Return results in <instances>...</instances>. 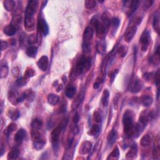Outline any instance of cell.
<instances>
[{
    "mask_svg": "<svg viewBox=\"0 0 160 160\" xmlns=\"http://www.w3.org/2000/svg\"><path fill=\"white\" fill-rule=\"evenodd\" d=\"M38 130H33L32 131V138L33 139V141L39 140L41 138H43L42 136H41V133L38 131Z\"/></svg>",
    "mask_w": 160,
    "mask_h": 160,
    "instance_id": "60d3db41",
    "label": "cell"
},
{
    "mask_svg": "<svg viewBox=\"0 0 160 160\" xmlns=\"http://www.w3.org/2000/svg\"><path fill=\"white\" fill-rule=\"evenodd\" d=\"M38 53V48L35 46H32L27 50V55L30 58H35Z\"/></svg>",
    "mask_w": 160,
    "mask_h": 160,
    "instance_id": "f546056e",
    "label": "cell"
},
{
    "mask_svg": "<svg viewBox=\"0 0 160 160\" xmlns=\"http://www.w3.org/2000/svg\"><path fill=\"white\" fill-rule=\"evenodd\" d=\"M118 53L121 58L125 57L128 53V48L125 45H122L118 49Z\"/></svg>",
    "mask_w": 160,
    "mask_h": 160,
    "instance_id": "ab89813d",
    "label": "cell"
},
{
    "mask_svg": "<svg viewBox=\"0 0 160 160\" xmlns=\"http://www.w3.org/2000/svg\"><path fill=\"white\" fill-rule=\"evenodd\" d=\"M66 106L65 104L62 105L60 108V113H63L66 111Z\"/></svg>",
    "mask_w": 160,
    "mask_h": 160,
    "instance_id": "94428289",
    "label": "cell"
},
{
    "mask_svg": "<svg viewBox=\"0 0 160 160\" xmlns=\"http://www.w3.org/2000/svg\"><path fill=\"white\" fill-rule=\"evenodd\" d=\"M27 82L28 80L27 78H24V77H22V78H19L17 80L16 84L19 87H22L27 85Z\"/></svg>",
    "mask_w": 160,
    "mask_h": 160,
    "instance_id": "7bdbcfd3",
    "label": "cell"
},
{
    "mask_svg": "<svg viewBox=\"0 0 160 160\" xmlns=\"http://www.w3.org/2000/svg\"><path fill=\"white\" fill-rule=\"evenodd\" d=\"M7 115L9 118H11L12 120H17L18 119V118L20 116L19 112L17 110H14V109H9L8 111Z\"/></svg>",
    "mask_w": 160,
    "mask_h": 160,
    "instance_id": "4dcf8cb0",
    "label": "cell"
},
{
    "mask_svg": "<svg viewBox=\"0 0 160 160\" xmlns=\"http://www.w3.org/2000/svg\"><path fill=\"white\" fill-rule=\"evenodd\" d=\"M138 153V147L136 143H133L131 146V148L130 150L128 151V153L126 154V158L128 159H135Z\"/></svg>",
    "mask_w": 160,
    "mask_h": 160,
    "instance_id": "2e32d148",
    "label": "cell"
},
{
    "mask_svg": "<svg viewBox=\"0 0 160 160\" xmlns=\"http://www.w3.org/2000/svg\"><path fill=\"white\" fill-rule=\"evenodd\" d=\"M73 123L75 124H76V125L79 122V120H80V115H79V114H78V113H75V115L73 116Z\"/></svg>",
    "mask_w": 160,
    "mask_h": 160,
    "instance_id": "11a10c76",
    "label": "cell"
},
{
    "mask_svg": "<svg viewBox=\"0 0 160 160\" xmlns=\"http://www.w3.org/2000/svg\"><path fill=\"white\" fill-rule=\"evenodd\" d=\"M137 32V27L136 26L134 25L132 27L129 28L125 34V37H124V39L126 43H130L131 40L133 39L135 35L136 34Z\"/></svg>",
    "mask_w": 160,
    "mask_h": 160,
    "instance_id": "30bf717a",
    "label": "cell"
},
{
    "mask_svg": "<svg viewBox=\"0 0 160 160\" xmlns=\"http://www.w3.org/2000/svg\"><path fill=\"white\" fill-rule=\"evenodd\" d=\"M62 89H63V85H58V88H57V91L60 92Z\"/></svg>",
    "mask_w": 160,
    "mask_h": 160,
    "instance_id": "be15d7a7",
    "label": "cell"
},
{
    "mask_svg": "<svg viewBox=\"0 0 160 160\" xmlns=\"http://www.w3.org/2000/svg\"><path fill=\"white\" fill-rule=\"evenodd\" d=\"M100 130V128L98 125H93L91 128L90 129V130L88 131V135L90 136H96V135L98 134Z\"/></svg>",
    "mask_w": 160,
    "mask_h": 160,
    "instance_id": "f35d334b",
    "label": "cell"
},
{
    "mask_svg": "<svg viewBox=\"0 0 160 160\" xmlns=\"http://www.w3.org/2000/svg\"><path fill=\"white\" fill-rule=\"evenodd\" d=\"M159 140H156L154 141L153 149V155L154 156V158L157 159L158 156H159Z\"/></svg>",
    "mask_w": 160,
    "mask_h": 160,
    "instance_id": "74e56055",
    "label": "cell"
},
{
    "mask_svg": "<svg viewBox=\"0 0 160 160\" xmlns=\"http://www.w3.org/2000/svg\"><path fill=\"white\" fill-rule=\"evenodd\" d=\"M34 25V18L30 17H25L24 18V27L28 31H32Z\"/></svg>",
    "mask_w": 160,
    "mask_h": 160,
    "instance_id": "ffe728a7",
    "label": "cell"
},
{
    "mask_svg": "<svg viewBox=\"0 0 160 160\" xmlns=\"http://www.w3.org/2000/svg\"><path fill=\"white\" fill-rule=\"evenodd\" d=\"M154 82H155L156 85L158 86L159 84V70L157 71L156 73L154 74Z\"/></svg>",
    "mask_w": 160,
    "mask_h": 160,
    "instance_id": "816d5d0a",
    "label": "cell"
},
{
    "mask_svg": "<svg viewBox=\"0 0 160 160\" xmlns=\"http://www.w3.org/2000/svg\"><path fill=\"white\" fill-rule=\"evenodd\" d=\"M117 136L118 135L116 131L115 130H111L110 133H108V135L107 137L108 143H109V144H113V143H115L117 139Z\"/></svg>",
    "mask_w": 160,
    "mask_h": 160,
    "instance_id": "cb8c5ba5",
    "label": "cell"
},
{
    "mask_svg": "<svg viewBox=\"0 0 160 160\" xmlns=\"http://www.w3.org/2000/svg\"><path fill=\"white\" fill-rule=\"evenodd\" d=\"M91 66V57H82L77 62L75 66V73L77 75H81L88 71Z\"/></svg>",
    "mask_w": 160,
    "mask_h": 160,
    "instance_id": "7a4b0ae2",
    "label": "cell"
},
{
    "mask_svg": "<svg viewBox=\"0 0 160 160\" xmlns=\"http://www.w3.org/2000/svg\"><path fill=\"white\" fill-rule=\"evenodd\" d=\"M12 73H13V75L14 76H16V77L18 76V75H19V70L18 67H15V68H14L13 69Z\"/></svg>",
    "mask_w": 160,
    "mask_h": 160,
    "instance_id": "9f6ffc18",
    "label": "cell"
},
{
    "mask_svg": "<svg viewBox=\"0 0 160 160\" xmlns=\"http://www.w3.org/2000/svg\"><path fill=\"white\" fill-rule=\"evenodd\" d=\"M159 89H158V91H157V99L158 100L159 98Z\"/></svg>",
    "mask_w": 160,
    "mask_h": 160,
    "instance_id": "e7e4bbea",
    "label": "cell"
},
{
    "mask_svg": "<svg viewBox=\"0 0 160 160\" xmlns=\"http://www.w3.org/2000/svg\"><path fill=\"white\" fill-rule=\"evenodd\" d=\"M62 131L61 128L59 126L51 133V142H52L53 148L55 150L57 151L59 148V140H60V136Z\"/></svg>",
    "mask_w": 160,
    "mask_h": 160,
    "instance_id": "ba28073f",
    "label": "cell"
},
{
    "mask_svg": "<svg viewBox=\"0 0 160 160\" xmlns=\"http://www.w3.org/2000/svg\"><path fill=\"white\" fill-rule=\"evenodd\" d=\"M140 102L141 104L144 107H149L153 102L152 97L149 95H144L140 98Z\"/></svg>",
    "mask_w": 160,
    "mask_h": 160,
    "instance_id": "e0dca14e",
    "label": "cell"
},
{
    "mask_svg": "<svg viewBox=\"0 0 160 160\" xmlns=\"http://www.w3.org/2000/svg\"><path fill=\"white\" fill-rule=\"evenodd\" d=\"M17 129V125L16 123H11L4 130V134L6 136H9L11 134Z\"/></svg>",
    "mask_w": 160,
    "mask_h": 160,
    "instance_id": "603a6c76",
    "label": "cell"
},
{
    "mask_svg": "<svg viewBox=\"0 0 160 160\" xmlns=\"http://www.w3.org/2000/svg\"><path fill=\"white\" fill-rule=\"evenodd\" d=\"M110 97V92L108 90H105L101 97V103L104 106H107L108 104V99Z\"/></svg>",
    "mask_w": 160,
    "mask_h": 160,
    "instance_id": "e575fe53",
    "label": "cell"
},
{
    "mask_svg": "<svg viewBox=\"0 0 160 160\" xmlns=\"http://www.w3.org/2000/svg\"><path fill=\"white\" fill-rule=\"evenodd\" d=\"M39 1L37 0L29 1L25 10V17L34 18V14L38 9Z\"/></svg>",
    "mask_w": 160,
    "mask_h": 160,
    "instance_id": "8992f818",
    "label": "cell"
},
{
    "mask_svg": "<svg viewBox=\"0 0 160 160\" xmlns=\"http://www.w3.org/2000/svg\"><path fill=\"white\" fill-rule=\"evenodd\" d=\"M79 131V129H78V127L76 126V125L75 124V125L73 126V127H72V129H71V132L73 133V135H76L77 133H78Z\"/></svg>",
    "mask_w": 160,
    "mask_h": 160,
    "instance_id": "6f0895ef",
    "label": "cell"
},
{
    "mask_svg": "<svg viewBox=\"0 0 160 160\" xmlns=\"http://www.w3.org/2000/svg\"><path fill=\"white\" fill-rule=\"evenodd\" d=\"M85 6L87 9H93L96 7V1L95 0H86L85 1Z\"/></svg>",
    "mask_w": 160,
    "mask_h": 160,
    "instance_id": "b9f144b4",
    "label": "cell"
},
{
    "mask_svg": "<svg viewBox=\"0 0 160 160\" xmlns=\"http://www.w3.org/2000/svg\"><path fill=\"white\" fill-rule=\"evenodd\" d=\"M37 41H38V38H37V36L35 34H31L28 39V44L31 45L36 44L37 43Z\"/></svg>",
    "mask_w": 160,
    "mask_h": 160,
    "instance_id": "f6af8a7d",
    "label": "cell"
},
{
    "mask_svg": "<svg viewBox=\"0 0 160 160\" xmlns=\"http://www.w3.org/2000/svg\"><path fill=\"white\" fill-rule=\"evenodd\" d=\"M100 84H101L100 81H98V80H97V81L95 83L94 85H93V88L95 90L98 89L100 86Z\"/></svg>",
    "mask_w": 160,
    "mask_h": 160,
    "instance_id": "91938a15",
    "label": "cell"
},
{
    "mask_svg": "<svg viewBox=\"0 0 160 160\" xmlns=\"http://www.w3.org/2000/svg\"><path fill=\"white\" fill-rule=\"evenodd\" d=\"M35 75V71L32 68H28L27 69V70L26 71V72L24 73V78H27V80L29 78H31L32 77L34 76Z\"/></svg>",
    "mask_w": 160,
    "mask_h": 160,
    "instance_id": "ee69618b",
    "label": "cell"
},
{
    "mask_svg": "<svg viewBox=\"0 0 160 160\" xmlns=\"http://www.w3.org/2000/svg\"><path fill=\"white\" fill-rule=\"evenodd\" d=\"M27 93H26V92H24L23 93H22L19 96H18V100H17L18 103H22L24 100H25L26 99H27Z\"/></svg>",
    "mask_w": 160,
    "mask_h": 160,
    "instance_id": "f907efd6",
    "label": "cell"
},
{
    "mask_svg": "<svg viewBox=\"0 0 160 160\" xmlns=\"http://www.w3.org/2000/svg\"><path fill=\"white\" fill-rule=\"evenodd\" d=\"M120 156V150L119 148L117 146H116L114 149H113V151L109 154V156L107 158L108 160H116L118 159Z\"/></svg>",
    "mask_w": 160,
    "mask_h": 160,
    "instance_id": "83f0119b",
    "label": "cell"
},
{
    "mask_svg": "<svg viewBox=\"0 0 160 160\" xmlns=\"http://www.w3.org/2000/svg\"><path fill=\"white\" fill-rule=\"evenodd\" d=\"M154 76L153 73H146L143 75V78L147 81H151L154 80Z\"/></svg>",
    "mask_w": 160,
    "mask_h": 160,
    "instance_id": "bcb514c9",
    "label": "cell"
},
{
    "mask_svg": "<svg viewBox=\"0 0 160 160\" xmlns=\"http://www.w3.org/2000/svg\"><path fill=\"white\" fill-rule=\"evenodd\" d=\"M140 43L141 45V50L143 51H146L151 43V35L148 30L144 31L140 39Z\"/></svg>",
    "mask_w": 160,
    "mask_h": 160,
    "instance_id": "52a82bcc",
    "label": "cell"
},
{
    "mask_svg": "<svg viewBox=\"0 0 160 160\" xmlns=\"http://www.w3.org/2000/svg\"><path fill=\"white\" fill-rule=\"evenodd\" d=\"M76 93V87L74 86H69L66 88L65 93H66V96L68 97V98L71 99V98H73L75 96Z\"/></svg>",
    "mask_w": 160,
    "mask_h": 160,
    "instance_id": "4316f807",
    "label": "cell"
},
{
    "mask_svg": "<svg viewBox=\"0 0 160 160\" xmlns=\"http://www.w3.org/2000/svg\"><path fill=\"white\" fill-rule=\"evenodd\" d=\"M9 73V68L8 64L5 61H1V69H0V76L1 78H6Z\"/></svg>",
    "mask_w": 160,
    "mask_h": 160,
    "instance_id": "d6986e66",
    "label": "cell"
},
{
    "mask_svg": "<svg viewBox=\"0 0 160 160\" xmlns=\"http://www.w3.org/2000/svg\"><path fill=\"white\" fill-rule=\"evenodd\" d=\"M106 43L104 40H100L96 44V50L98 53L101 55L105 54L106 52Z\"/></svg>",
    "mask_w": 160,
    "mask_h": 160,
    "instance_id": "7402d4cb",
    "label": "cell"
},
{
    "mask_svg": "<svg viewBox=\"0 0 160 160\" xmlns=\"http://www.w3.org/2000/svg\"><path fill=\"white\" fill-rule=\"evenodd\" d=\"M111 23L113 24V26L115 28H118L120 24V20L116 17H114L111 19Z\"/></svg>",
    "mask_w": 160,
    "mask_h": 160,
    "instance_id": "681fc988",
    "label": "cell"
},
{
    "mask_svg": "<svg viewBox=\"0 0 160 160\" xmlns=\"http://www.w3.org/2000/svg\"><path fill=\"white\" fill-rule=\"evenodd\" d=\"M93 120L96 123H100L101 121V116L98 111H95L93 113Z\"/></svg>",
    "mask_w": 160,
    "mask_h": 160,
    "instance_id": "c3c4849f",
    "label": "cell"
},
{
    "mask_svg": "<svg viewBox=\"0 0 160 160\" xmlns=\"http://www.w3.org/2000/svg\"><path fill=\"white\" fill-rule=\"evenodd\" d=\"M19 154L20 151L19 149L18 148H14L8 153L7 155V159L9 160L16 159L18 158Z\"/></svg>",
    "mask_w": 160,
    "mask_h": 160,
    "instance_id": "484cf974",
    "label": "cell"
},
{
    "mask_svg": "<svg viewBox=\"0 0 160 160\" xmlns=\"http://www.w3.org/2000/svg\"><path fill=\"white\" fill-rule=\"evenodd\" d=\"M27 136V131L24 129H20L14 135V140L18 144H21L24 141V139Z\"/></svg>",
    "mask_w": 160,
    "mask_h": 160,
    "instance_id": "5bb4252c",
    "label": "cell"
},
{
    "mask_svg": "<svg viewBox=\"0 0 160 160\" xmlns=\"http://www.w3.org/2000/svg\"><path fill=\"white\" fill-rule=\"evenodd\" d=\"M10 44H11L12 46H14L16 44V41H15L14 39H12L10 41Z\"/></svg>",
    "mask_w": 160,
    "mask_h": 160,
    "instance_id": "6125c7cd",
    "label": "cell"
},
{
    "mask_svg": "<svg viewBox=\"0 0 160 160\" xmlns=\"http://www.w3.org/2000/svg\"><path fill=\"white\" fill-rule=\"evenodd\" d=\"M31 125L33 130H39L43 126V121L39 118H36L32 121Z\"/></svg>",
    "mask_w": 160,
    "mask_h": 160,
    "instance_id": "8d00e7d4",
    "label": "cell"
},
{
    "mask_svg": "<svg viewBox=\"0 0 160 160\" xmlns=\"http://www.w3.org/2000/svg\"><path fill=\"white\" fill-rule=\"evenodd\" d=\"M38 30L44 36H46L49 33V27L47 23L44 18H40L38 23Z\"/></svg>",
    "mask_w": 160,
    "mask_h": 160,
    "instance_id": "8fae6325",
    "label": "cell"
},
{
    "mask_svg": "<svg viewBox=\"0 0 160 160\" xmlns=\"http://www.w3.org/2000/svg\"><path fill=\"white\" fill-rule=\"evenodd\" d=\"M18 96H17V93L14 91H10L8 95V99L9 101L11 102L12 104L14 105H17L18 104Z\"/></svg>",
    "mask_w": 160,
    "mask_h": 160,
    "instance_id": "1f68e13d",
    "label": "cell"
},
{
    "mask_svg": "<svg viewBox=\"0 0 160 160\" xmlns=\"http://www.w3.org/2000/svg\"><path fill=\"white\" fill-rule=\"evenodd\" d=\"M4 7L8 11H12L16 8V2L13 0H6L3 1Z\"/></svg>",
    "mask_w": 160,
    "mask_h": 160,
    "instance_id": "44dd1931",
    "label": "cell"
},
{
    "mask_svg": "<svg viewBox=\"0 0 160 160\" xmlns=\"http://www.w3.org/2000/svg\"><path fill=\"white\" fill-rule=\"evenodd\" d=\"M153 1H146L144 2V8H148L149 7H150L151 6V4H153Z\"/></svg>",
    "mask_w": 160,
    "mask_h": 160,
    "instance_id": "680465c9",
    "label": "cell"
},
{
    "mask_svg": "<svg viewBox=\"0 0 160 160\" xmlns=\"http://www.w3.org/2000/svg\"><path fill=\"white\" fill-rule=\"evenodd\" d=\"M118 70H115L113 71H111V73H110V78L111 79V82H113V81H114L115 77L116 76V75L118 74Z\"/></svg>",
    "mask_w": 160,
    "mask_h": 160,
    "instance_id": "f5cc1de1",
    "label": "cell"
},
{
    "mask_svg": "<svg viewBox=\"0 0 160 160\" xmlns=\"http://www.w3.org/2000/svg\"><path fill=\"white\" fill-rule=\"evenodd\" d=\"M94 35V30L91 27H88L84 31L83 36V48L85 51H88L90 47L91 42Z\"/></svg>",
    "mask_w": 160,
    "mask_h": 160,
    "instance_id": "277c9868",
    "label": "cell"
},
{
    "mask_svg": "<svg viewBox=\"0 0 160 160\" xmlns=\"http://www.w3.org/2000/svg\"><path fill=\"white\" fill-rule=\"evenodd\" d=\"M91 24L96 30V35L98 37L102 38L104 37L108 32V28L101 22H100L99 19L96 18H93L91 21Z\"/></svg>",
    "mask_w": 160,
    "mask_h": 160,
    "instance_id": "3957f363",
    "label": "cell"
},
{
    "mask_svg": "<svg viewBox=\"0 0 160 160\" xmlns=\"http://www.w3.org/2000/svg\"><path fill=\"white\" fill-rule=\"evenodd\" d=\"M159 61V46H158V47L154 52V55L152 56L149 59V61L153 64H158Z\"/></svg>",
    "mask_w": 160,
    "mask_h": 160,
    "instance_id": "836d02e7",
    "label": "cell"
},
{
    "mask_svg": "<svg viewBox=\"0 0 160 160\" xmlns=\"http://www.w3.org/2000/svg\"><path fill=\"white\" fill-rule=\"evenodd\" d=\"M153 27L155 32L159 34V17L158 14L154 15L153 21Z\"/></svg>",
    "mask_w": 160,
    "mask_h": 160,
    "instance_id": "d6a6232c",
    "label": "cell"
},
{
    "mask_svg": "<svg viewBox=\"0 0 160 160\" xmlns=\"http://www.w3.org/2000/svg\"><path fill=\"white\" fill-rule=\"evenodd\" d=\"M17 32V28L14 27L13 24H8L3 29V33L8 36V37H11L13 36Z\"/></svg>",
    "mask_w": 160,
    "mask_h": 160,
    "instance_id": "ac0fdd59",
    "label": "cell"
},
{
    "mask_svg": "<svg viewBox=\"0 0 160 160\" xmlns=\"http://www.w3.org/2000/svg\"><path fill=\"white\" fill-rule=\"evenodd\" d=\"M123 124L124 126V133L127 138L133 137L135 131L134 124V114L130 110H127L124 113L123 117Z\"/></svg>",
    "mask_w": 160,
    "mask_h": 160,
    "instance_id": "6da1fadb",
    "label": "cell"
},
{
    "mask_svg": "<svg viewBox=\"0 0 160 160\" xmlns=\"http://www.w3.org/2000/svg\"><path fill=\"white\" fill-rule=\"evenodd\" d=\"M151 143V137L149 135H144L140 140L141 146L143 147H146L149 145Z\"/></svg>",
    "mask_w": 160,
    "mask_h": 160,
    "instance_id": "d590c367",
    "label": "cell"
},
{
    "mask_svg": "<svg viewBox=\"0 0 160 160\" xmlns=\"http://www.w3.org/2000/svg\"><path fill=\"white\" fill-rule=\"evenodd\" d=\"M154 117V113L153 111L150 110H144L143 111L140 116V119H139V122H140L144 125H146L147 123L152 120Z\"/></svg>",
    "mask_w": 160,
    "mask_h": 160,
    "instance_id": "9c48e42d",
    "label": "cell"
},
{
    "mask_svg": "<svg viewBox=\"0 0 160 160\" xmlns=\"http://www.w3.org/2000/svg\"><path fill=\"white\" fill-rule=\"evenodd\" d=\"M46 144V140L44 138H41L39 140L33 141V148L37 150H40L43 149Z\"/></svg>",
    "mask_w": 160,
    "mask_h": 160,
    "instance_id": "f1b7e54d",
    "label": "cell"
},
{
    "mask_svg": "<svg viewBox=\"0 0 160 160\" xmlns=\"http://www.w3.org/2000/svg\"><path fill=\"white\" fill-rule=\"evenodd\" d=\"M38 68L43 71L47 70L48 66V58L46 56H43L39 59L37 62Z\"/></svg>",
    "mask_w": 160,
    "mask_h": 160,
    "instance_id": "9a60e30c",
    "label": "cell"
},
{
    "mask_svg": "<svg viewBox=\"0 0 160 160\" xmlns=\"http://www.w3.org/2000/svg\"><path fill=\"white\" fill-rule=\"evenodd\" d=\"M26 93H27V100H28L29 101H30V100L31 101L33 100V99L34 98V96H35V94L34 93L33 91L29 90L27 91H26Z\"/></svg>",
    "mask_w": 160,
    "mask_h": 160,
    "instance_id": "7dc6e473",
    "label": "cell"
},
{
    "mask_svg": "<svg viewBox=\"0 0 160 160\" xmlns=\"http://www.w3.org/2000/svg\"><path fill=\"white\" fill-rule=\"evenodd\" d=\"M143 87V83L140 79L135 76L132 77L129 85V90L131 93H137L141 91Z\"/></svg>",
    "mask_w": 160,
    "mask_h": 160,
    "instance_id": "5b68a950",
    "label": "cell"
},
{
    "mask_svg": "<svg viewBox=\"0 0 160 160\" xmlns=\"http://www.w3.org/2000/svg\"><path fill=\"white\" fill-rule=\"evenodd\" d=\"M138 1H127L125 2V6L128 8L127 14L128 16H130L134 12H135L138 7Z\"/></svg>",
    "mask_w": 160,
    "mask_h": 160,
    "instance_id": "7c38bea8",
    "label": "cell"
},
{
    "mask_svg": "<svg viewBox=\"0 0 160 160\" xmlns=\"http://www.w3.org/2000/svg\"><path fill=\"white\" fill-rule=\"evenodd\" d=\"M47 100H48V102L50 105H52V106H55L56 105H57L58 103L59 100H60V98L58 95H56L50 94L48 96Z\"/></svg>",
    "mask_w": 160,
    "mask_h": 160,
    "instance_id": "d4e9b609",
    "label": "cell"
},
{
    "mask_svg": "<svg viewBox=\"0 0 160 160\" xmlns=\"http://www.w3.org/2000/svg\"><path fill=\"white\" fill-rule=\"evenodd\" d=\"M93 146L92 143L89 141H85L83 142L79 148V153L80 154H86L89 153L91 150Z\"/></svg>",
    "mask_w": 160,
    "mask_h": 160,
    "instance_id": "4fadbf2b",
    "label": "cell"
},
{
    "mask_svg": "<svg viewBox=\"0 0 160 160\" xmlns=\"http://www.w3.org/2000/svg\"><path fill=\"white\" fill-rule=\"evenodd\" d=\"M1 51H4V50H6L8 47V42H6V41L1 40Z\"/></svg>",
    "mask_w": 160,
    "mask_h": 160,
    "instance_id": "db71d44e",
    "label": "cell"
}]
</instances>
